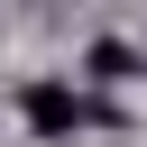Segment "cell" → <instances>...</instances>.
Masks as SVG:
<instances>
[{"label":"cell","mask_w":147,"mask_h":147,"mask_svg":"<svg viewBox=\"0 0 147 147\" xmlns=\"http://www.w3.org/2000/svg\"><path fill=\"white\" fill-rule=\"evenodd\" d=\"M129 74H138V55H129L119 37H101V46H92V83H129Z\"/></svg>","instance_id":"cell-2"},{"label":"cell","mask_w":147,"mask_h":147,"mask_svg":"<svg viewBox=\"0 0 147 147\" xmlns=\"http://www.w3.org/2000/svg\"><path fill=\"white\" fill-rule=\"evenodd\" d=\"M18 119H28L37 138H74L92 110H83V92H64V83H28V92H18Z\"/></svg>","instance_id":"cell-1"}]
</instances>
